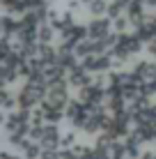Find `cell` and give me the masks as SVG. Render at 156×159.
I'll return each instance as SVG.
<instances>
[{"instance_id":"obj_7","label":"cell","mask_w":156,"mask_h":159,"mask_svg":"<svg viewBox=\"0 0 156 159\" xmlns=\"http://www.w3.org/2000/svg\"><path fill=\"white\" fill-rule=\"evenodd\" d=\"M0 102H2V108L5 111H14V108H19V97L14 95V92H9L7 88H5L2 92H0Z\"/></svg>"},{"instance_id":"obj_6","label":"cell","mask_w":156,"mask_h":159,"mask_svg":"<svg viewBox=\"0 0 156 159\" xmlns=\"http://www.w3.org/2000/svg\"><path fill=\"white\" fill-rule=\"evenodd\" d=\"M64 113H67V120H74V118L83 116V113H85V102L71 99V102L67 104V108H64ZM85 116H87V113H85Z\"/></svg>"},{"instance_id":"obj_9","label":"cell","mask_w":156,"mask_h":159,"mask_svg":"<svg viewBox=\"0 0 156 159\" xmlns=\"http://www.w3.org/2000/svg\"><path fill=\"white\" fill-rule=\"evenodd\" d=\"M108 0H92V2H87V12L92 16H103L108 14Z\"/></svg>"},{"instance_id":"obj_2","label":"cell","mask_w":156,"mask_h":159,"mask_svg":"<svg viewBox=\"0 0 156 159\" xmlns=\"http://www.w3.org/2000/svg\"><path fill=\"white\" fill-rule=\"evenodd\" d=\"M67 79H69V85H74V88H85V85L92 83V76H90V72L80 62L67 72Z\"/></svg>"},{"instance_id":"obj_22","label":"cell","mask_w":156,"mask_h":159,"mask_svg":"<svg viewBox=\"0 0 156 159\" xmlns=\"http://www.w3.org/2000/svg\"><path fill=\"white\" fill-rule=\"evenodd\" d=\"M140 159H156V155H154V152H147V155H142Z\"/></svg>"},{"instance_id":"obj_3","label":"cell","mask_w":156,"mask_h":159,"mask_svg":"<svg viewBox=\"0 0 156 159\" xmlns=\"http://www.w3.org/2000/svg\"><path fill=\"white\" fill-rule=\"evenodd\" d=\"M60 139H62V134H60V129H57L55 122L44 125V136H41V141H39L44 148H60Z\"/></svg>"},{"instance_id":"obj_14","label":"cell","mask_w":156,"mask_h":159,"mask_svg":"<svg viewBox=\"0 0 156 159\" xmlns=\"http://www.w3.org/2000/svg\"><path fill=\"white\" fill-rule=\"evenodd\" d=\"M126 143V141H124ZM126 157L129 159H140V145H136V143H126Z\"/></svg>"},{"instance_id":"obj_8","label":"cell","mask_w":156,"mask_h":159,"mask_svg":"<svg viewBox=\"0 0 156 159\" xmlns=\"http://www.w3.org/2000/svg\"><path fill=\"white\" fill-rule=\"evenodd\" d=\"M53 37H55V28H53L48 21H46V23H41L39 30H37V39H39L41 44H51Z\"/></svg>"},{"instance_id":"obj_13","label":"cell","mask_w":156,"mask_h":159,"mask_svg":"<svg viewBox=\"0 0 156 159\" xmlns=\"http://www.w3.org/2000/svg\"><path fill=\"white\" fill-rule=\"evenodd\" d=\"M76 145V134L74 131H64L60 139V148H74Z\"/></svg>"},{"instance_id":"obj_23","label":"cell","mask_w":156,"mask_h":159,"mask_svg":"<svg viewBox=\"0 0 156 159\" xmlns=\"http://www.w3.org/2000/svg\"><path fill=\"white\" fill-rule=\"evenodd\" d=\"M80 2H85V5H87V2H92V0H80Z\"/></svg>"},{"instance_id":"obj_5","label":"cell","mask_w":156,"mask_h":159,"mask_svg":"<svg viewBox=\"0 0 156 159\" xmlns=\"http://www.w3.org/2000/svg\"><path fill=\"white\" fill-rule=\"evenodd\" d=\"M21 150H23V157H25V159H39L44 145H41L39 141H32V139H30V141H25V143H23Z\"/></svg>"},{"instance_id":"obj_20","label":"cell","mask_w":156,"mask_h":159,"mask_svg":"<svg viewBox=\"0 0 156 159\" xmlns=\"http://www.w3.org/2000/svg\"><path fill=\"white\" fill-rule=\"evenodd\" d=\"M145 92H149V95H156V79L154 81H149L147 88H145Z\"/></svg>"},{"instance_id":"obj_16","label":"cell","mask_w":156,"mask_h":159,"mask_svg":"<svg viewBox=\"0 0 156 159\" xmlns=\"http://www.w3.org/2000/svg\"><path fill=\"white\" fill-rule=\"evenodd\" d=\"M41 136H44V127H41V125H32L30 127V139L32 141H41Z\"/></svg>"},{"instance_id":"obj_12","label":"cell","mask_w":156,"mask_h":159,"mask_svg":"<svg viewBox=\"0 0 156 159\" xmlns=\"http://www.w3.org/2000/svg\"><path fill=\"white\" fill-rule=\"evenodd\" d=\"M110 155H112V159H124V157H126V143L112 141V145H110Z\"/></svg>"},{"instance_id":"obj_11","label":"cell","mask_w":156,"mask_h":159,"mask_svg":"<svg viewBox=\"0 0 156 159\" xmlns=\"http://www.w3.org/2000/svg\"><path fill=\"white\" fill-rule=\"evenodd\" d=\"M129 25H131V19H129V14H122V16H117V19H112V30L115 32H124L129 30Z\"/></svg>"},{"instance_id":"obj_4","label":"cell","mask_w":156,"mask_h":159,"mask_svg":"<svg viewBox=\"0 0 156 159\" xmlns=\"http://www.w3.org/2000/svg\"><path fill=\"white\" fill-rule=\"evenodd\" d=\"M133 72H138L142 76L145 81H154L156 79V62H147V60H140V62H136V67H133Z\"/></svg>"},{"instance_id":"obj_15","label":"cell","mask_w":156,"mask_h":159,"mask_svg":"<svg viewBox=\"0 0 156 159\" xmlns=\"http://www.w3.org/2000/svg\"><path fill=\"white\" fill-rule=\"evenodd\" d=\"M39 159H60V152H57V148H44Z\"/></svg>"},{"instance_id":"obj_19","label":"cell","mask_w":156,"mask_h":159,"mask_svg":"<svg viewBox=\"0 0 156 159\" xmlns=\"http://www.w3.org/2000/svg\"><path fill=\"white\" fill-rule=\"evenodd\" d=\"M147 51H149V56H152V58H156V37L152 42H147Z\"/></svg>"},{"instance_id":"obj_21","label":"cell","mask_w":156,"mask_h":159,"mask_svg":"<svg viewBox=\"0 0 156 159\" xmlns=\"http://www.w3.org/2000/svg\"><path fill=\"white\" fill-rule=\"evenodd\" d=\"M2 159H21V157H19V155H12L9 150H5V152H2Z\"/></svg>"},{"instance_id":"obj_1","label":"cell","mask_w":156,"mask_h":159,"mask_svg":"<svg viewBox=\"0 0 156 159\" xmlns=\"http://www.w3.org/2000/svg\"><path fill=\"white\" fill-rule=\"evenodd\" d=\"M90 37L92 39H101V37H108L112 30V19L110 16H94L92 23H87Z\"/></svg>"},{"instance_id":"obj_10","label":"cell","mask_w":156,"mask_h":159,"mask_svg":"<svg viewBox=\"0 0 156 159\" xmlns=\"http://www.w3.org/2000/svg\"><path fill=\"white\" fill-rule=\"evenodd\" d=\"M74 53L83 60V58H87L90 53H94L92 51V37H87V39H80L78 44H76V48H74Z\"/></svg>"},{"instance_id":"obj_17","label":"cell","mask_w":156,"mask_h":159,"mask_svg":"<svg viewBox=\"0 0 156 159\" xmlns=\"http://www.w3.org/2000/svg\"><path fill=\"white\" fill-rule=\"evenodd\" d=\"M60 159H78V157H76V152H74L71 148H62L60 150Z\"/></svg>"},{"instance_id":"obj_18","label":"cell","mask_w":156,"mask_h":159,"mask_svg":"<svg viewBox=\"0 0 156 159\" xmlns=\"http://www.w3.org/2000/svg\"><path fill=\"white\" fill-rule=\"evenodd\" d=\"M71 150H74V152H76V157L80 159V157H83V155H85V152H87V150H90V148H87V145H78V143H76V145H74V148H71Z\"/></svg>"},{"instance_id":"obj_24","label":"cell","mask_w":156,"mask_h":159,"mask_svg":"<svg viewBox=\"0 0 156 159\" xmlns=\"http://www.w3.org/2000/svg\"><path fill=\"white\" fill-rule=\"evenodd\" d=\"M154 19H156V14H154Z\"/></svg>"}]
</instances>
